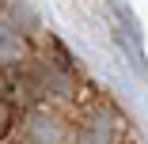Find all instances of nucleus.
<instances>
[{
	"instance_id": "nucleus-4",
	"label": "nucleus",
	"mask_w": 148,
	"mask_h": 144,
	"mask_svg": "<svg viewBox=\"0 0 148 144\" xmlns=\"http://www.w3.org/2000/svg\"><path fill=\"white\" fill-rule=\"evenodd\" d=\"M8 133H12V106L0 99V140H4Z\"/></svg>"
},
{
	"instance_id": "nucleus-1",
	"label": "nucleus",
	"mask_w": 148,
	"mask_h": 144,
	"mask_svg": "<svg viewBox=\"0 0 148 144\" xmlns=\"http://www.w3.org/2000/svg\"><path fill=\"white\" fill-rule=\"evenodd\" d=\"M65 133H69V125L57 118V114H49V110L31 114V121H27V140L31 144H61Z\"/></svg>"
},
{
	"instance_id": "nucleus-3",
	"label": "nucleus",
	"mask_w": 148,
	"mask_h": 144,
	"mask_svg": "<svg viewBox=\"0 0 148 144\" xmlns=\"http://www.w3.org/2000/svg\"><path fill=\"white\" fill-rule=\"evenodd\" d=\"M80 140H84V144H106V125H103V118H91V125L84 129Z\"/></svg>"
},
{
	"instance_id": "nucleus-2",
	"label": "nucleus",
	"mask_w": 148,
	"mask_h": 144,
	"mask_svg": "<svg viewBox=\"0 0 148 144\" xmlns=\"http://www.w3.org/2000/svg\"><path fill=\"white\" fill-rule=\"evenodd\" d=\"M15 57H23V42L15 34V27L0 19V61H15Z\"/></svg>"
}]
</instances>
